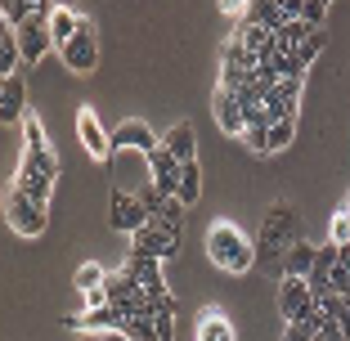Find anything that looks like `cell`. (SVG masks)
<instances>
[{"instance_id": "cell-1", "label": "cell", "mask_w": 350, "mask_h": 341, "mask_svg": "<svg viewBox=\"0 0 350 341\" xmlns=\"http://www.w3.org/2000/svg\"><path fill=\"white\" fill-rule=\"evenodd\" d=\"M256 269L260 274H269V279H283V260H288V251L301 243V220L297 211L288 207V202H274V207L260 216V229H256Z\"/></svg>"}, {"instance_id": "cell-2", "label": "cell", "mask_w": 350, "mask_h": 341, "mask_svg": "<svg viewBox=\"0 0 350 341\" xmlns=\"http://www.w3.org/2000/svg\"><path fill=\"white\" fill-rule=\"evenodd\" d=\"M206 256H211L216 269H225V274H247V269L256 265V243L238 225L216 220V225L206 229Z\"/></svg>"}, {"instance_id": "cell-3", "label": "cell", "mask_w": 350, "mask_h": 341, "mask_svg": "<svg viewBox=\"0 0 350 341\" xmlns=\"http://www.w3.org/2000/svg\"><path fill=\"white\" fill-rule=\"evenodd\" d=\"M108 176H113V189L122 193H139L144 185H153V171H148V153H113L108 157Z\"/></svg>"}, {"instance_id": "cell-4", "label": "cell", "mask_w": 350, "mask_h": 341, "mask_svg": "<svg viewBox=\"0 0 350 341\" xmlns=\"http://www.w3.org/2000/svg\"><path fill=\"white\" fill-rule=\"evenodd\" d=\"M5 220L14 225V234H23V238H36V234H45V207H36L31 197H23L18 189L10 185V193H5Z\"/></svg>"}, {"instance_id": "cell-5", "label": "cell", "mask_w": 350, "mask_h": 341, "mask_svg": "<svg viewBox=\"0 0 350 341\" xmlns=\"http://www.w3.org/2000/svg\"><path fill=\"white\" fill-rule=\"evenodd\" d=\"M63 63H68V72H94V63H99V41H94V23L81 18V31H77L72 41L63 45Z\"/></svg>"}, {"instance_id": "cell-6", "label": "cell", "mask_w": 350, "mask_h": 341, "mask_svg": "<svg viewBox=\"0 0 350 341\" xmlns=\"http://www.w3.org/2000/svg\"><path fill=\"white\" fill-rule=\"evenodd\" d=\"M278 305H283V319H288V323H301L310 310H314V292H310V279L283 274V279H278Z\"/></svg>"}, {"instance_id": "cell-7", "label": "cell", "mask_w": 350, "mask_h": 341, "mask_svg": "<svg viewBox=\"0 0 350 341\" xmlns=\"http://www.w3.org/2000/svg\"><path fill=\"white\" fill-rule=\"evenodd\" d=\"M108 220H113L117 234H139V229L148 225V211L139 207V197L122 193V189H113V207H108Z\"/></svg>"}, {"instance_id": "cell-8", "label": "cell", "mask_w": 350, "mask_h": 341, "mask_svg": "<svg viewBox=\"0 0 350 341\" xmlns=\"http://www.w3.org/2000/svg\"><path fill=\"white\" fill-rule=\"evenodd\" d=\"M162 265H166V260H157V256H144L139 247H131V251H126V269H122V274H126L131 283H139L144 292H153V288H162V283H166Z\"/></svg>"}, {"instance_id": "cell-9", "label": "cell", "mask_w": 350, "mask_h": 341, "mask_svg": "<svg viewBox=\"0 0 350 341\" xmlns=\"http://www.w3.org/2000/svg\"><path fill=\"white\" fill-rule=\"evenodd\" d=\"M162 144L153 135V126H144V122H122V126H113V153H153V148Z\"/></svg>"}, {"instance_id": "cell-10", "label": "cell", "mask_w": 350, "mask_h": 341, "mask_svg": "<svg viewBox=\"0 0 350 341\" xmlns=\"http://www.w3.org/2000/svg\"><path fill=\"white\" fill-rule=\"evenodd\" d=\"M131 247H139V251H144V256L171 260L175 251H180V238H175V234H166L162 225H153V220H148V225L139 229V234H131Z\"/></svg>"}, {"instance_id": "cell-11", "label": "cell", "mask_w": 350, "mask_h": 341, "mask_svg": "<svg viewBox=\"0 0 350 341\" xmlns=\"http://www.w3.org/2000/svg\"><path fill=\"white\" fill-rule=\"evenodd\" d=\"M77 135H81L85 153H90L94 162H108V157H113V135H103V126L94 122L90 108H81V113H77Z\"/></svg>"}, {"instance_id": "cell-12", "label": "cell", "mask_w": 350, "mask_h": 341, "mask_svg": "<svg viewBox=\"0 0 350 341\" xmlns=\"http://www.w3.org/2000/svg\"><path fill=\"white\" fill-rule=\"evenodd\" d=\"M14 31H18V45H23V68L41 63L45 54L54 50V36H50L45 23H23V27H14Z\"/></svg>"}, {"instance_id": "cell-13", "label": "cell", "mask_w": 350, "mask_h": 341, "mask_svg": "<svg viewBox=\"0 0 350 341\" xmlns=\"http://www.w3.org/2000/svg\"><path fill=\"white\" fill-rule=\"evenodd\" d=\"M180 157H171L166 153V144H157L153 153H148V171H153V185L162 189L166 197H175V189H180Z\"/></svg>"}, {"instance_id": "cell-14", "label": "cell", "mask_w": 350, "mask_h": 341, "mask_svg": "<svg viewBox=\"0 0 350 341\" xmlns=\"http://www.w3.org/2000/svg\"><path fill=\"white\" fill-rule=\"evenodd\" d=\"M27 117V99H23V77H5L0 81V122L18 126Z\"/></svg>"}, {"instance_id": "cell-15", "label": "cell", "mask_w": 350, "mask_h": 341, "mask_svg": "<svg viewBox=\"0 0 350 341\" xmlns=\"http://www.w3.org/2000/svg\"><path fill=\"white\" fill-rule=\"evenodd\" d=\"M243 23H256V27H265V31H283L288 27L278 0H252V5H243Z\"/></svg>"}, {"instance_id": "cell-16", "label": "cell", "mask_w": 350, "mask_h": 341, "mask_svg": "<svg viewBox=\"0 0 350 341\" xmlns=\"http://www.w3.org/2000/svg\"><path fill=\"white\" fill-rule=\"evenodd\" d=\"M166 153L171 157H180V162H198V139H193V126L189 122H175L171 131H166Z\"/></svg>"}, {"instance_id": "cell-17", "label": "cell", "mask_w": 350, "mask_h": 341, "mask_svg": "<svg viewBox=\"0 0 350 341\" xmlns=\"http://www.w3.org/2000/svg\"><path fill=\"white\" fill-rule=\"evenodd\" d=\"M216 122L225 135H243L247 131V117H243V108H238V99L229 90H216Z\"/></svg>"}, {"instance_id": "cell-18", "label": "cell", "mask_w": 350, "mask_h": 341, "mask_svg": "<svg viewBox=\"0 0 350 341\" xmlns=\"http://www.w3.org/2000/svg\"><path fill=\"white\" fill-rule=\"evenodd\" d=\"M23 171H31V176L41 180H59V157L50 153V148H23Z\"/></svg>"}, {"instance_id": "cell-19", "label": "cell", "mask_w": 350, "mask_h": 341, "mask_svg": "<svg viewBox=\"0 0 350 341\" xmlns=\"http://www.w3.org/2000/svg\"><path fill=\"white\" fill-rule=\"evenodd\" d=\"M77 31H81V14L77 10H54L50 18V36H54V50H63V45L72 41Z\"/></svg>"}, {"instance_id": "cell-20", "label": "cell", "mask_w": 350, "mask_h": 341, "mask_svg": "<svg viewBox=\"0 0 350 341\" xmlns=\"http://www.w3.org/2000/svg\"><path fill=\"white\" fill-rule=\"evenodd\" d=\"M18 63H23L18 31H14V27H0V72H5V77H18Z\"/></svg>"}, {"instance_id": "cell-21", "label": "cell", "mask_w": 350, "mask_h": 341, "mask_svg": "<svg viewBox=\"0 0 350 341\" xmlns=\"http://www.w3.org/2000/svg\"><path fill=\"white\" fill-rule=\"evenodd\" d=\"M14 189H18L23 197H31V202H36V207H45V202H50V180H41V176H31V171H23L18 166V176H14Z\"/></svg>"}, {"instance_id": "cell-22", "label": "cell", "mask_w": 350, "mask_h": 341, "mask_svg": "<svg viewBox=\"0 0 350 341\" xmlns=\"http://www.w3.org/2000/svg\"><path fill=\"white\" fill-rule=\"evenodd\" d=\"M314 256H319V247H310L306 238H301L297 247L288 251V260H283V274H297V279H310V269H314Z\"/></svg>"}, {"instance_id": "cell-23", "label": "cell", "mask_w": 350, "mask_h": 341, "mask_svg": "<svg viewBox=\"0 0 350 341\" xmlns=\"http://www.w3.org/2000/svg\"><path fill=\"white\" fill-rule=\"evenodd\" d=\"M198 193H202V166L185 162V166H180V189H175V197L189 207V202H198Z\"/></svg>"}, {"instance_id": "cell-24", "label": "cell", "mask_w": 350, "mask_h": 341, "mask_svg": "<svg viewBox=\"0 0 350 341\" xmlns=\"http://www.w3.org/2000/svg\"><path fill=\"white\" fill-rule=\"evenodd\" d=\"M198 341H234V328H229V319L220 310H211L202 319V328H198Z\"/></svg>"}, {"instance_id": "cell-25", "label": "cell", "mask_w": 350, "mask_h": 341, "mask_svg": "<svg viewBox=\"0 0 350 341\" xmlns=\"http://www.w3.org/2000/svg\"><path fill=\"white\" fill-rule=\"evenodd\" d=\"M238 41L247 45L252 54H265V50H269V41H274V31L256 27V23H238Z\"/></svg>"}, {"instance_id": "cell-26", "label": "cell", "mask_w": 350, "mask_h": 341, "mask_svg": "<svg viewBox=\"0 0 350 341\" xmlns=\"http://www.w3.org/2000/svg\"><path fill=\"white\" fill-rule=\"evenodd\" d=\"M323 45H328V31H323V27H314V31L306 36V41L297 45V54H292V59H297L301 68H310V63H314V54H319Z\"/></svg>"}, {"instance_id": "cell-27", "label": "cell", "mask_w": 350, "mask_h": 341, "mask_svg": "<svg viewBox=\"0 0 350 341\" xmlns=\"http://www.w3.org/2000/svg\"><path fill=\"white\" fill-rule=\"evenodd\" d=\"M153 225H162L166 234H175V238H180V234H185V202H180V197H171V202H166V211L153 220Z\"/></svg>"}, {"instance_id": "cell-28", "label": "cell", "mask_w": 350, "mask_h": 341, "mask_svg": "<svg viewBox=\"0 0 350 341\" xmlns=\"http://www.w3.org/2000/svg\"><path fill=\"white\" fill-rule=\"evenodd\" d=\"M103 283H108V279H103V269L94 265V260H85V265L77 269V292H81V297H85V292H94V288H103Z\"/></svg>"}, {"instance_id": "cell-29", "label": "cell", "mask_w": 350, "mask_h": 341, "mask_svg": "<svg viewBox=\"0 0 350 341\" xmlns=\"http://www.w3.org/2000/svg\"><path fill=\"white\" fill-rule=\"evenodd\" d=\"M292 139H297V122H274L269 126V153H283Z\"/></svg>"}, {"instance_id": "cell-30", "label": "cell", "mask_w": 350, "mask_h": 341, "mask_svg": "<svg viewBox=\"0 0 350 341\" xmlns=\"http://www.w3.org/2000/svg\"><path fill=\"white\" fill-rule=\"evenodd\" d=\"M122 332H126L131 341H157L153 319H139V314H135V319H126V323H122Z\"/></svg>"}, {"instance_id": "cell-31", "label": "cell", "mask_w": 350, "mask_h": 341, "mask_svg": "<svg viewBox=\"0 0 350 341\" xmlns=\"http://www.w3.org/2000/svg\"><path fill=\"white\" fill-rule=\"evenodd\" d=\"M274 99H283V104L301 108V81H297V77H283V81L274 85Z\"/></svg>"}, {"instance_id": "cell-32", "label": "cell", "mask_w": 350, "mask_h": 341, "mask_svg": "<svg viewBox=\"0 0 350 341\" xmlns=\"http://www.w3.org/2000/svg\"><path fill=\"white\" fill-rule=\"evenodd\" d=\"M243 144H247L252 153H269V126H247V131H243Z\"/></svg>"}, {"instance_id": "cell-33", "label": "cell", "mask_w": 350, "mask_h": 341, "mask_svg": "<svg viewBox=\"0 0 350 341\" xmlns=\"http://www.w3.org/2000/svg\"><path fill=\"white\" fill-rule=\"evenodd\" d=\"M23 135H27V148H50V144H45V131H41V122H36L31 108H27V117H23Z\"/></svg>"}, {"instance_id": "cell-34", "label": "cell", "mask_w": 350, "mask_h": 341, "mask_svg": "<svg viewBox=\"0 0 350 341\" xmlns=\"http://www.w3.org/2000/svg\"><path fill=\"white\" fill-rule=\"evenodd\" d=\"M328 234H332V243H337V247H341V243H350V211L346 207L332 216V229H328Z\"/></svg>"}, {"instance_id": "cell-35", "label": "cell", "mask_w": 350, "mask_h": 341, "mask_svg": "<svg viewBox=\"0 0 350 341\" xmlns=\"http://www.w3.org/2000/svg\"><path fill=\"white\" fill-rule=\"evenodd\" d=\"M314 337H319V332L310 328L306 319H301V323H288V332H283V341H314Z\"/></svg>"}, {"instance_id": "cell-36", "label": "cell", "mask_w": 350, "mask_h": 341, "mask_svg": "<svg viewBox=\"0 0 350 341\" xmlns=\"http://www.w3.org/2000/svg\"><path fill=\"white\" fill-rule=\"evenodd\" d=\"M153 328L157 341H175V314H153Z\"/></svg>"}, {"instance_id": "cell-37", "label": "cell", "mask_w": 350, "mask_h": 341, "mask_svg": "<svg viewBox=\"0 0 350 341\" xmlns=\"http://www.w3.org/2000/svg\"><path fill=\"white\" fill-rule=\"evenodd\" d=\"M99 341H131L126 332H99Z\"/></svg>"}, {"instance_id": "cell-38", "label": "cell", "mask_w": 350, "mask_h": 341, "mask_svg": "<svg viewBox=\"0 0 350 341\" xmlns=\"http://www.w3.org/2000/svg\"><path fill=\"white\" fill-rule=\"evenodd\" d=\"M341 332H346V341H350V310H346V319H341Z\"/></svg>"}, {"instance_id": "cell-39", "label": "cell", "mask_w": 350, "mask_h": 341, "mask_svg": "<svg viewBox=\"0 0 350 341\" xmlns=\"http://www.w3.org/2000/svg\"><path fill=\"white\" fill-rule=\"evenodd\" d=\"M77 341H99V332H85V337H77Z\"/></svg>"}, {"instance_id": "cell-40", "label": "cell", "mask_w": 350, "mask_h": 341, "mask_svg": "<svg viewBox=\"0 0 350 341\" xmlns=\"http://www.w3.org/2000/svg\"><path fill=\"white\" fill-rule=\"evenodd\" d=\"M346 211H350V193H346Z\"/></svg>"}, {"instance_id": "cell-41", "label": "cell", "mask_w": 350, "mask_h": 341, "mask_svg": "<svg viewBox=\"0 0 350 341\" xmlns=\"http://www.w3.org/2000/svg\"><path fill=\"white\" fill-rule=\"evenodd\" d=\"M314 341H319V337H314Z\"/></svg>"}]
</instances>
